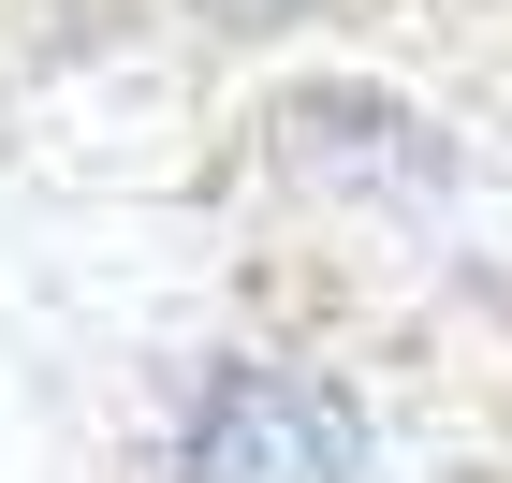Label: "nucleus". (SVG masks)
<instances>
[{"instance_id": "f257e3e1", "label": "nucleus", "mask_w": 512, "mask_h": 483, "mask_svg": "<svg viewBox=\"0 0 512 483\" xmlns=\"http://www.w3.org/2000/svg\"><path fill=\"white\" fill-rule=\"evenodd\" d=\"M352 469H366V396L308 352H205L161 425V483H352Z\"/></svg>"}]
</instances>
